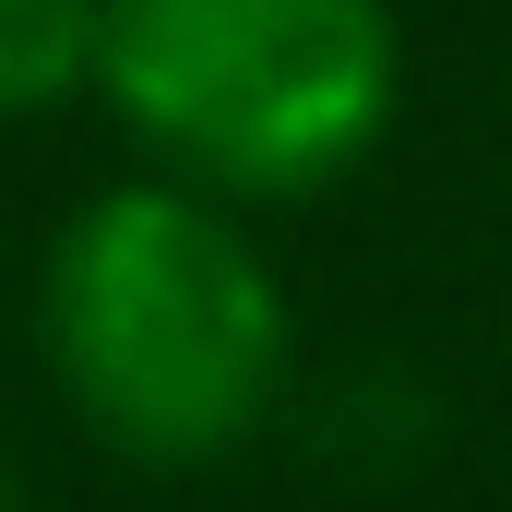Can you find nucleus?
<instances>
[{"mask_svg":"<svg viewBox=\"0 0 512 512\" xmlns=\"http://www.w3.org/2000/svg\"><path fill=\"white\" fill-rule=\"evenodd\" d=\"M36 346L60 405L131 465H227L274 429L298 322L239 203L191 179H120L60 215L36 274Z\"/></svg>","mask_w":512,"mask_h":512,"instance_id":"obj_1","label":"nucleus"},{"mask_svg":"<svg viewBox=\"0 0 512 512\" xmlns=\"http://www.w3.org/2000/svg\"><path fill=\"white\" fill-rule=\"evenodd\" d=\"M96 96L215 203H310L405 108L393 0H108Z\"/></svg>","mask_w":512,"mask_h":512,"instance_id":"obj_2","label":"nucleus"},{"mask_svg":"<svg viewBox=\"0 0 512 512\" xmlns=\"http://www.w3.org/2000/svg\"><path fill=\"white\" fill-rule=\"evenodd\" d=\"M96 36L108 0H0V120H48L96 96Z\"/></svg>","mask_w":512,"mask_h":512,"instance_id":"obj_3","label":"nucleus"},{"mask_svg":"<svg viewBox=\"0 0 512 512\" xmlns=\"http://www.w3.org/2000/svg\"><path fill=\"white\" fill-rule=\"evenodd\" d=\"M393 405H417V382H405V370H346V382L310 405V441H322V465H334V477L382 489V477H405V465L429 453L417 429H382Z\"/></svg>","mask_w":512,"mask_h":512,"instance_id":"obj_4","label":"nucleus"},{"mask_svg":"<svg viewBox=\"0 0 512 512\" xmlns=\"http://www.w3.org/2000/svg\"><path fill=\"white\" fill-rule=\"evenodd\" d=\"M0 512H36V501H24V477H12V465H0Z\"/></svg>","mask_w":512,"mask_h":512,"instance_id":"obj_5","label":"nucleus"}]
</instances>
